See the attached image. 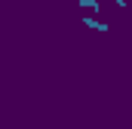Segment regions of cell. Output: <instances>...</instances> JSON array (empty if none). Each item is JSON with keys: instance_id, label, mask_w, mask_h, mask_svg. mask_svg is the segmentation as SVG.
Wrapping results in <instances>:
<instances>
[{"instance_id": "obj_2", "label": "cell", "mask_w": 132, "mask_h": 129, "mask_svg": "<svg viewBox=\"0 0 132 129\" xmlns=\"http://www.w3.org/2000/svg\"><path fill=\"white\" fill-rule=\"evenodd\" d=\"M77 6H80V9H95V12H98V0H77Z\"/></svg>"}, {"instance_id": "obj_1", "label": "cell", "mask_w": 132, "mask_h": 129, "mask_svg": "<svg viewBox=\"0 0 132 129\" xmlns=\"http://www.w3.org/2000/svg\"><path fill=\"white\" fill-rule=\"evenodd\" d=\"M83 25H86V28H95L98 34H108V31H111L108 22H98V19H92V15H83Z\"/></svg>"}]
</instances>
